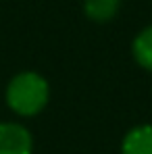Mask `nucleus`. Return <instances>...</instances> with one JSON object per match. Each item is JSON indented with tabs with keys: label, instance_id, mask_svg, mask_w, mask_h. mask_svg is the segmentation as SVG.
Returning <instances> with one entry per match:
<instances>
[{
	"label": "nucleus",
	"instance_id": "39448f33",
	"mask_svg": "<svg viewBox=\"0 0 152 154\" xmlns=\"http://www.w3.org/2000/svg\"><path fill=\"white\" fill-rule=\"evenodd\" d=\"M131 54L142 69L152 73V25H148L135 35L131 44Z\"/></svg>",
	"mask_w": 152,
	"mask_h": 154
},
{
	"label": "nucleus",
	"instance_id": "7ed1b4c3",
	"mask_svg": "<svg viewBox=\"0 0 152 154\" xmlns=\"http://www.w3.org/2000/svg\"><path fill=\"white\" fill-rule=\"evenodd\" d=\"M121 154H152V125L129 129L121 144Z\"/></svg>",
	"mask_w": 152,
	"mask_h": 154
},
{
	"label": "nucleus",
	"instance_id": "f03ea898",
	"mask_svg": "<svg viewBox=\"0 0 152 154\" xmlns=\"http://www.w3.org/2000/svg\"><path fill=\"white\" fill-rule=\"evenodd\" d=\"M31 133L19 123H0V154H31Z\"/></svg>",
	"mask_w": 152,
	"mask_h": 154
},
{
	"label": "nucleus",
	"instance_id": "f257e3e1",
	"mask_svg": "<svg viewBox=\"0 0 152 154\" xmlns=\"http://www.w3.org/2000/svg\"><path fill=\"white\" fill-rule=\"evenodd\" d=\"M48 81L40 73L23 71L11 79L6 88V104L21 117H33L48 104Z\"/></svg>",
	"mask_w": 152,
	"mask_h": 154
},
{
	"label": "nucleus",
	"instance_id": "20e7f679",
	"mask_svg": "<svg viewBox=\"0 0 152 154\" xmlns=\"http://www.w3.org/2000/svg\"><path fill=\"white\" fill-rule=\"evenodd\" d=\"M121 0H83V13L96 23H106L119 13Z\"/></svg>",
	"mask_w": 152,
	"mask_h": 154
}]
</instances>
